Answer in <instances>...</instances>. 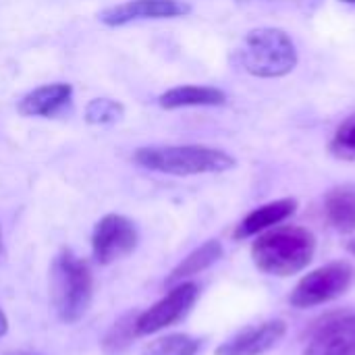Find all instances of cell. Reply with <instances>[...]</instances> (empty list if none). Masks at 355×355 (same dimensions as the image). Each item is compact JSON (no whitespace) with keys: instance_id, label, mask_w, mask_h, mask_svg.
Here are the masks:
<instances>
[{"instance_id":"14","label":"cell","mask_w":355,"mask_h":355,"mask_svg":"<svg viewBox=\"0 0 355 355\" xmlns=\"http://www.w3.org/2000/svg\"><path fill=\"white\" fill-rule=\"evenodd\" d=\"M158 104L166 110L187 108V106H223L227 104V94L218 87L208 85H179L164 92Z\"/></svg>"},{"instance_id":"20","label":"cell","mask_w":355,"mask_h":355,"mask_svg":"<svg viewBox=\"0 0 355 355\" xmlns=\"http://www.w3.org/2000/svg\"><path fill=\"white\" fill-rule=\"evenodd\" d=\"M6 331H8V318H6V314L0 310V337H4Z\"/></svg>"},{"instance_id":"3","label":"cell","mask_w":355,"mask_h":355,"mask_svg":"<svg viewBox=\"0 0 355 355\" xmlns=\"http://www.w3.org/2000/svg\"><path fill=\"white\" fill-rule=\"evenodd\" d=\"M133 160L148 171L175 177L225 173L237 164L229 152L210 146H148L139 148Z\"/></svg>"},{"instance_id":"11","label":"cell","mask_w":355,"mask_h":355,"mask_svg":"<svg viewBox=\"0 0 355 355\" xmlns=\"http://www.w3.org/2000/svg\"><path fill=\"white\" fill-rule=\"evenodd\" d=\"M71 96H73L71 83H48L23 96L17 108L23 116L50 119L71 102Z\"/></svg>"},{"instance_id":"17","label":"cell","mask_w":355,"mask_h":355,"mask_svg":"<svg viewBox=\"0 0 355 355\" xmlns=\"http://www.w3.org/2000/svg\"><path fill=\"white\" fill-rule=\"evenodd\" d=\"M135 318H137V314H127L110 327V331L106 333V337L102 341V349L106 354H121L123 349H127L131 345V341L137 337L135 335Z\"/></svg>"},{"instance_id":"23","label":"cell","mask_w":355,"mask_h":355,"mask_svg":"<svg viewBox=\"0 0 355 355\" xmlns=\"http://www.w3.org/2000/svg\"><path fill=\"white\" fill-rule=\"evenodd\" d=\"M0 252H2V231H0Z\"/></svg>"},{"instance_id":"24","label":"cell","mask_w":355,"mask_h":355,"mask_svg":"<svg viewBox=\"0 0 355 355\" xmlns=\"http://www.w3.org/2000/svg\"><path fill=\"white\" fill-rule=\"evenodd\" d=\"M343 2H349V4H355V0H343Z\"/></svg>"},{"instance_id":"8","label":"cell","mask_w":355,"mask_h":355,"mask_svg":"<svg viewBox=\"0 0 355 355\" xmlns=\"http://www.w3.org/2000/svg\"><path fill=\"white\" fill-rule=\"evenodd\" d=\"M191 12V4L183 0H127L102 10L98 17L108 27H121L141 19H175Z\"/></svg>"},{"instance_id":"9","label":"cell","mask_w":355,"mask_h":355,"mask_svg":"<svg viewBox=\"0 0 355 355\" xmlns=\"http://www.w3.org/2000/svg\"><path fill=\"white\" fill-rule=\"evenodd\" d=\"M287 333V324L283 320H266L262 324L245 327L229 341L216 347L214 355H264Z\"/></svg>"},{"instance_id":"19","label":"cell","mask_w":355,"mask_h":355,"mask_svg":"<svg viewBox=\"0 0 355 355\" xmlns=\"http://www.w3.org/2000/svg\"><path fill=\"white\" fill-rule=\"evenodd\" d=\"M329 150L335 158L345 160V162H355V114L345 119L339 129L335 131Z\"/></svg>"},{"instance_id":"18","label":"cell","mask_w":355,"mask_h":355,"mask_svg":"<svg viewBox=\"0 0 355 355\" xmlns=\"http://www.w3.org/2000/svg\"><path fill=\"white\" fill-rule=\"evenodd\" d=\"M125 116V108L121 102L110 98H96L85 106V121L89 125H112Z\"/></svg>"},{"instance_id":"7","label":"cell","mask_w":355,"mask_h":355,"mask_svg":"<svg viewBox=\"0 0 355 355\" xmlns=\"http://www.w3.org/2000/svg\"><path fill=\"white\" fill-rule=\"evenodd\" d=\"M139 233L133 220L123 214H106L92 233V252L98 264L108 266L135 252Z\"/></svg>"},{"instance_id":"6","label":"cell","mask_w":355,"mask_h":355,"mask_svg":"<svg viewBox=\"0 0 355 355\" xmlns=\"http://www.w3.org/2000/svg\"><path fill=\"white\" fill-rule=\"evenodd\" d=\"M198 295H200V289L196 283L185 281V283L173 285L171 291L162 300H158L152 308L137 314L135 335L148 337V335L160 333V331L181 322L191 312V308L196 306Z\"/></svg>"},{"instance_id":"10","label":"cell","mask_w":355,"mask_h":355,"mask_svg":"<svg viewBox=\"0 0 355 355\" xmlns=\"http://www.w3.org/2000/svg\"><path fill=\"white\" fill-rule=\"evenodd\" d=\"M304 355H355V314L324 322L308 341Z\"/></svg>"},{"instance_id":"1","label":"cell","mask_w":355,"mask_h":355,"mask_svg":"<svg viewBox=\"0 0 355 355\" xmlns=\"http://www.w3.org/2000/svg\"><path fill=\"white\" fill-rule=\"evenodd\" d=\"M316 237L304 227H277L264 231L252 245V260L258 270L270 277H293L314 258Z\"/></svg>"},{"instance_id":"2","label":"cell","mask_w":355,"mask_h":355,"mask_svg":"<svg viewBox=\"0 0 355 355\" xmlns=\"http://www.w3.org/2000/svg\"><path fill=\"white\" fill-rule=\"evenodd\" d=\"M94 300V275L89 264L62 250L50 266V302L60 322H79Z\"/></svg>"},{"instance_id":"16","label":"cell","mask_w":355,"mask_h":355,"mask_svg":"<svg viewBox=\"0 0 355 355\" xmlns=\"http://www.w3.org/2000/svg\"><path fill=\"white\" fill-rule=\"evenodd\" d=\"M200 352V341L196 337L177 333L150 341L139 355H196Z\"/></svg>"},{"instance_id":"5","label":"cell","mask_w":355,"mask_h":355,"mask_svg":"<svg viewBox=\"0 0 355 355\" xmlns=\"http://www.w3.org/2000/svg\"><path fill=\"white\" fill-rule=\"evenodd\" d=\"M354 283V268L347 262H331L320 266L295 285L291 291V306L297 310L316 308L341 297Z\"/></svg>"},{"instance_id":"22","label":"cell","mask_w":355,"mask_h":355,"mask_svg":"<svg viewBox=\"0 0 355 355\" xmlns=\"http://www.w3.org/2000/svg\"><path fill=\"white\" fill-rule=\"evenodd\" d=\"M347 248H349V252H352V254H354V256H355V239H354V241H352V243H349V245H347Z\"/></svg>"},{"instance_id":"13","label":"cell","mask_w":355,"mask_h":355,"mask_svg":"<svg viewBox=\"0 0 355 355\" xmlns=\"http://www.w3.org/2000/svg\"><path fill=\"white\" fill-rule=\"evenodd\" d=\"M324 214L339 233H355V185L343 183L324 196Z\"/></svg>"},{"instance_id":"4","label":"cell","mask_w":355,"mask_h":355,"mask_svg":"<svg viewBox=\"0 0 355 355\" xmlns=\"http://www.w3.org/2000/svg\"><path fill=\"white\" fill-rule=\"evenodd\" d=\"M239 58L250 75L262 79L285 77L297 67V50L293 40L277 27L252 29L243 37Z\"/></svg>"},{"instance_id":"21","label":"cell","mask_w":355,"mask_h":355,"mask_svg":"<svg viewBox=\"0 0 355 355\" xmlns=\"http://www.w3.org/2000/svg\"><path fill=\"white\" fill-rule=\"evenodd\" d=\"M6 355H44V354H37V352H27V349H19V352H8Z\"/></svg>"},{"instance_id":"12","label":"cell","mask_w":355,"mask_h":355,"mask_svg":"<svg viewBox=\"0 0 355 355\" xmlns=\"http://www.w3.org/2000/svg\"><path fill=\"white\" fill-rule=\"evenodd\" d=\"M297 210V200L293 198H283L270 204H264L256 210H252L235 229V239H245L258 233L268 231L270 227H277L279 223L287 220L291 214Z\"/></svg>"},{"instance_id":"15","label":"cell","mask_w":355,"mask_h":355,"mask_svg":"<svg viewBox=\"0 0 355 355\" xmlns=\"http://www.w3.org/2000/svg\"><path fill=\"white\" fill-rule=\"evenodd\" d=\"M220 258H223V243L218 239H210V241L202 243L200 248H196L187 258H183L173 268V272L166 279V285L173 287V285L185 283L187 279H191V277L204 272L206 268H210L212 264H216Z\"/></svg>"}]
</instances>
